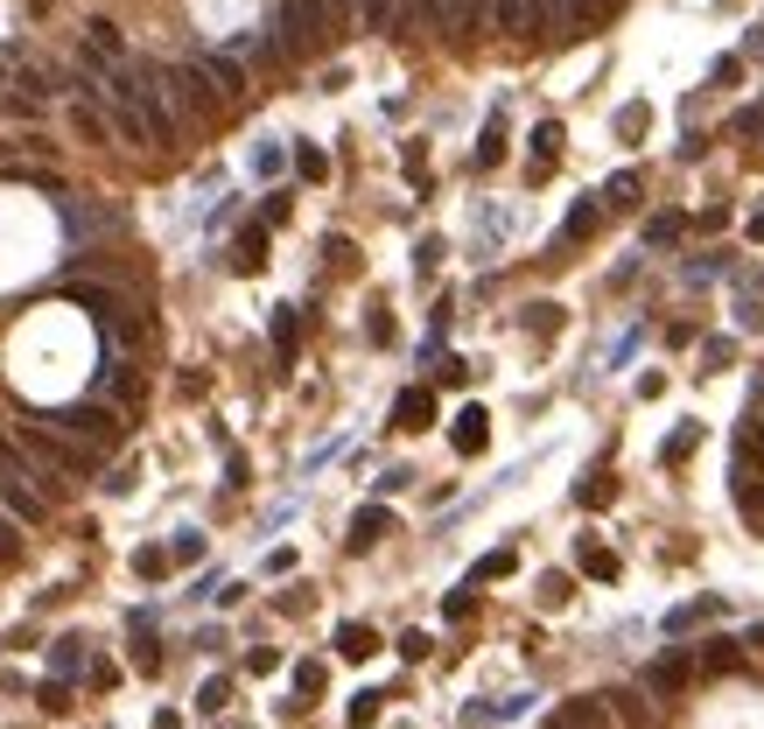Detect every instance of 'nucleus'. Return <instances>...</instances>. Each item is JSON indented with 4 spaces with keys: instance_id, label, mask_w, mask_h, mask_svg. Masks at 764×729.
Instances as JSON below:
<instances>
[{
    "instance_id": "obj_13",
    "label": "nucleus",
    "mask_w": 764,
    "mask_h": 729,
    "mask_svg": "<svg viewBox=\"0 0 764 729\" xmlns=\"http://www.w3.org/2000/svg\"><path fill=\"white\" fill-rule=\"evenodd\" d=\"M64 295H70V302H85V309L99 316V323H112V309H120V295H112V287H91V281H70Z\"/></svg>"
},
{
    "instance_id": "obj_43",
    "label": "nucleus",
    "mask_w": 764,
    "mask_h": 729,
    "mask_svg": "<svg viewBox=\"0 0 764 729\" xmlns=\"http://www.w3.org/2000/svg\"><path fill=\"white\" fill-rule=\"evenodd\" d=\"M351 722H358V729L379 722V695H358V701H351Z\"/></svg>"
},
{
    "instance_id": "obj_45",
    "label": "nucleus",
    "mask_w": 764,
    "mask_h": 729,
    "mask_svg": "<svg viewBox=\"0 0 764 729\" xmlns=\"http://www.w3.org/2000/svg\"><path fill=\"white\" fill-rule=\"evenodd\" d=\"M197 554H204V541H197V533H183V541L168 547V562H197Z\"/></svg>"
},
{
    "instance_id": "obj_30",
    "label": "nucleus",
    "mask_w": 764,
    "mask_h": 729,
    "mask_svg": "<svg viewBox=\"0 0 764 729\" xmlns=\"http://www.w3.org/2000/svg\"><path fill=\"white\" fill-rule=\"evenodd\" d=\"M70 120H78L85 141H106V133H112V127H106V112H99V106H85V99H78V112H70Z\"/></svg>"
},
{
    "instance_id": "obj_11",
    "label": "nucleus",
    "mask_w": 764,
    "mask_h": 729,
    "mask_svg": "<svg viewBox=\"0 0 764 729\" xmlns=\"http://www.w3.org/2000/svg\"><path fill=\"white\" fill-rule=\"evenodd\" d=\"M639 189H645L639 168H618V176L603 183V210H632V204H639Z\"/></svg>"
},
{
    "instance_id": "obj_36",
    "label": "nucleus",
    "mask_w": 764,
    "mask_h": 729,
    "mask_svg": "<svg viewBox=\"0 0 764 729\" xmlns=\"http://www.w3.org/2000/svg\"><path fill=\"white\" fill-rule=\"evenodd\" d=\"M323 14H330V29H358V0H323Z\"/></svg>"
},
{
    "instance_id": "obj_34",
    "label": "nucleus",
    "mask_w": 764,
    "mask_h": 729,
    "mask_svg": "<svg viewBox=\"0 0 764 729\" xmlns=\"http://www.w3.org/2000/svg\"><path fill=\"white\" fill-rule=\"evenodd\" d=\"M736 456H743V464H757V470H764V428H743V435H736Z\"/></svg>"
},
{
    "instance_id": "obj_38",
    "label": "nucleus",
    "mask_w": 764,
    "mask_h": 729,
    "mask_svg": "<svg viewBox=\"0 0 764 729\" xmlns=\"http://www.w3.org/2000/svg\"><path fill=\"white\" fill-rule=\"evenodd\" d=\"M133 568H141V575H168V547H141V554H133Z\"/></svg>"
},
{
    "instance_id": "obj_33",
    "label": "nucleus",
    "mask_w": 764,
    "mask_h": 729,
    "mask_svg": "<svg viewBox=\"0 0 764 729\" xmlns=\"http://www.w3.org/2000/svg\"><path fill=\"white\" fill-rule=\"evenodd\" d=\"M288 210H295V197H288V189H266V210H260V225H288Z\"/></svg>"
},
{
    "instance_id": "obj_37",
    "label": "nucleus",
    "mask_w": 764,
    "mask_h": 729,
    "mask_svg": "<svg viewBox=\"0 0 764 729\" xmlns=\"http://www.w3.org/2000/svg\"><path fill=\"white\" fill-rule=\"evenodd\" d=\"M695 443H701V428H695V421H687V428H674V443H666V464H680V456L695 449Z\"/></svg>"
},
{
    "instance_id": "obj_25",
    "label": "nucleus",
    "mask_w": 764,
    "mask_h": 729,
    "mask_svg": "<svg viewBox=\"0 0 764 729\" xmlns=\"http://www.w3.org/2000/svg\"><path fill=\"white\" fill-rule=\"evenodd\" d=\"M50 666H56V681H70V674H78V666H85V639H56Z\"/></svg>"
},
{
    "instance_id": "obj_41",
    "label": "nucleus",
    "mask_w": 764,
    "mask_h": 729,
    "mask_svg": "<svg viewBox=\"0 0 764 729\" xmlns=\"http://www.w3.org/2000/svg\"><path fill=\"white\" fill-rule=\"evenodd\" d=\"M709 78H716V85H736V78H743V56H716Z\"/></svg>"
},
{
    "instance_id": "obj_26",
    "label": "nucleus",
    "mask_w": 764,
    "mask_h": 729,
    "mask_svg": "<svg viewBox=\"0 0 764 729\" xmlns=\"http://www.w3.org/2000/svg\"><path fill=\"white\" fill-rule=\"evenodd\" d=\"M520 323H526L533 337H554V330H561V302H533V309H526Z\"/></svg>"
},
{
    "instance_id": "obj_29",
    "label": "nucleus",
    "mask_w": 764,
    "mask_h": 729,
    "mask_svg": "<svg viewBox=\"0 0 764 729\" xmlns=\"http://www.w3.org/2000/svg\"><path fill=\"white\" fill-rule=\"evenodd\" d=\"M576 562H582L589 575H603V583L618 575V554H610V547H589V541H582V547H576Z\"/></svg>"
},
{
    "instance_id": "obj_49",
    "label": "nucleus",
    "mask_w": 764,
    "mask_h": 729,
    "mask_svg": "<svg viewBox=\"0 0 764 729\" xmlns=\"http://www.w3.org/2000/svg\"><path fill=\"white\" fill-rule=\"evenodd\" d=\"M736 56H764V22H757L751 35H743V50H736Z\"/></svg>"
},
{
    "instance_id": "obj_17",
    "label": "nucleus",
    "mask_w": 764,
    "mask_h": 729,
    "mask_svg": "<svg viewBox=\"0 0 764 729\" xmlns=\"http://www.w3.org/2000/svg\"><path fill=\"white\" fill-rule=\"evenodd\" d=\"M337 652H343V660H372V652H379L372 624H337Z\"/></svg>"
},
{
    "instance_id": "obj_51",
    "label": "nucleus",
    "mask_w": 764,
    "mask_h": 729,
    "mask_svg": "<svg viewBox=\"0 0 764 729\" xmlns=\"http://www.w3.org/2000/svg\"><path fill=\"white\" fill-rule=\"evenodd\" d=\"M597 8H610V0H582V14H597Z\"/></svg>"
},
{
    "instance_id": "obj_7",
    "label": "nucleus",
    "mask_w": 764,
    "mask_h": 729,
    "mask_svg": "<svg viewBox=\"0 0 764 729\" xmlns=\"http://www.w3.org/2000/svg\"><path fill=\"white\" fill-rule=\"evenodd\" d=\"M197 64H204V70H211V85H218V99H239V91H245V64H239V56H232V50H197Z\"/></svg>"
},
{
    "instance_id": "obj_31",
    "label": "nucleus",
    "mask_w": 764,
    "mask_h": 729,
    "mask_svg": "<svg viewBox=\"0 0 764 729\" xmlns=\"http://www.w3.org/2000/svg\"><path fill=\"white\" fill-rule=\"evenodd\" d=\"M680 681H687V660H659L653 674H645V687H659V695H666V687H680Z\"/></svg>"
},
{
    "instance_id": "obj_10",
    "label": "nucleus",
    "mask_w": 764,
    "mask_h": 729,
    "mask_svg": "<svg viewBox=\"0 0 764 729\" xmlns=\"http://www.w3.org/2000/svg\"><path fill=\"white\" fill-rule=\"evenodd\" d=\"M106 127L120 133V141H133V148H155V141H148V120H141V106H133V99H112V106H106Z\"/></svg>"
},
{
    "instance_id": "obj_22",
    "label": "nucleus",
    "mask_w": 764,
    "mask_h": 729,
    "mask_svg": "<svg viewBox=\"0 0 764 729\" xmlns=\"http://www.w3.org/2000/svg\"><path fill=\"white\" fill-rule=\"evenodd\" d=\"M0 477H22V485H29V477H43V470L29 464V449H22V443H8V435H0Z\"/></svg>"
},
{
    "instance_id": "obj_21",
    "label": "nucleus",
    "mask_w": 764,
    "mask_h": 729,
    "mask_svg": "<svg viewBox=\"0 0 764 729\" xmlns=\"http://www.w3.org/2000/svg\"><path fill=\"white\" fill-rule=\"evenodd\" d=\"M484 22H491V0H449V29L470 35V29H484Z\"/></svg>"
},
{
    "instance_id": "obj_39",
    "label": "nucleus",
    "mask_w": 764,
    "mask_h": 729,
    "mask_svg": "<svg viewBox=\"0 0 764 729\" xmlns=\"http://www.w3.org/2000/svg\"><path fill=\"white\" fill-rule=\"evenodd\" d=\"M295 687H302V695H323V666L302 660V666H295Z\"/></svg>"
},
{
    "instance_id": "obj_8",
    "label": "nucleus",
    "mask_w": 764,
    "mask_h": 729,
    "mask_svg": "<svg viewBox=\"0 0 764 729\" xmlns=\"http://www.w3.org/2000/svg\"><path fill=\"white\" fill-rule=\"evenodd\" d=\"M428 421H435V393H428V387H407V393L393 400V428L414 435V428H428Z\"/></svg>"
},
{
    "instance_id": "obj_24",
    "label": "nucleus",
    "mask_w": 764,
    "mask_h": 729,
    "mask_svg": "<svg viewBox=\"0 0 764 729\" xmlns=\"http://www.w3.org/2000/svg\"><path fill=\"white\" fill-rule=\"evenodd\" d=\"M505 155V112H491V127H484V141H477V168H491Z\"/></svg>"
},
{
    "instance_id": "obj_3",
    "label": "nucleus",
    "mask_w": 764,
    "mask_h": 729,
    "mask_svg": "<svg viewBox=\"0 0 764 729\" xmlns=\"http://www.w3.org/2000/svg\"><path fill=\"white\" fill-rule=\"evenodd\" d=\"M155 78H162V91L168 99H176L183 112H218V85H211V70L197 64V56H189V64H155Z\"/></svg>"
},
{
    "instance_id": "obj_48",
    "label": "nucleus",
    "mask_w": 764,
    "mask_h": 729,
    "mask_svg": "<svg viewBox=\"0 0 764 729\" xmlns=\"http://www.w3.org/2000/svg\"><path fill=\"white\" fill-rule=\"evenodd\" d=\"M736 133H764V106L757 112H736Z\"/></svg>"
},
{
    "instance_id": "obj_5",
    "label": "nucleus",
    "mask_w": 764,
    "mask_h": 729,
    "mask_svg": "<svg viewBox=\"0 0 764 729\" xmlns=\"http://www.w3.org/2000/svg\"><path fill=\"white\" fill-rule=\"evenodd\" d=\"M414 22V0H358V29L365 35H393Z\"/></svg>"
},
{
    "instance_id": "obj_44",
    "label": "nucleus",
    "mask_w": 764,
    "mask_h": 729,
    "mask_svg": "<svg viewBox=\"0 0 764 729\" xmlns=\"http://www.w3.org/2000/svg\"><path fill=\"white\" fill-rule=\"evenodd\" d=\"M400 660H428V631H407V639H400Z\"/></svg>"
},
{
    "instance_id": "obj_19",
    "label": "nucleus",
    "mask_w": 764,
    "mask_h": 729,
    "mask_svg": "<svg viewBox=\"0 0 764 729\" xmlns=\"http://www.w3.org/2000/svg\"><path fill=\"white\" fill-rule=\"evenodd\" d=\"M266 266V225H245L239 232V274H260Z\"/></svg>"
},
{
    "instance_id": "obj_32",
    "label": "nucleus",
    "mask_w": 764,
    "mask_h": 729,
    "mask_svg": "<svg viewBox=\"0 0 764 729\" xmlns=\"http://www.w3.org/2000/svg\"><path fill=\"white\" fill-rule=\"evenodd\" d=\"M499 575H512V547L484 554V562H477V575H470V583H499Z\"/></svg>"
},
{
    "instance_id": "obj_14",
    "label": "nucleus",
    "mask_w": 764,
    "mask_h": 729,
    "mask_svg": "<svg viewBox=\"0 0 764 729\" xmlns=\"http://www.w3.org/2000/svg\"><path fill=\"white\" fill-rule=\"evenodd\" d=\"M597 225H603V204H576V210H568V218H561V246H576V239H589V232H597Z\"/></svg>"
},
{
    "instance_id": "obj_35",
    "label": "nucleus",
    "mask_w": 764,
    "mask_h": 729,
    "mask_svg": "<svg viewBox=\"0 0 764 729\" xmlns=\"http://www.w3.org/2000/svg\"><path fill=\"white\" fill-rule=\"evenodd\" d=\"M414 22H428V29H449V0H414Z\"/></svg>"
},
{
    "instance_id": "obj_18",
    "label": "nucleus",
    "mask_w": 764,
    "mask_h": 729,
    "mask_svg": "<svg viewBox=\"0 0 764 729\" xmlns=\"http://www.w3.org/2000/svg\"><path fill=\"white\" fill-rule=\"evenodd\" d=\"M393 526V512L386 505H365V512H358V520H351V547H372L379 541V533H386Z\"/></svg>"
},
{
    "instance_id": "obj_20",
    "label": "nucleus",
    "mask_w": 764,
    "mask_h": 729,
    "mask_svg": "<svg viewBox=\"0 0 764 729\" xmlns=\"http://www.w3.org/2000/svg\"><path fill=\"white\" fill-rule=\"evenodd\" d=\"M645 127H653V106H645V99H632V106L618 112V141H624V148H639Z\"/></svg>"
},
{
    "instance_id": "obj_42",
    "label": "nucleus",
    "mask_w": 764,
    "mask_h": 729,
    "mask_svg": "<svg viewBox=\"0 0 764 729\" xmlns=\"http://www.w3.org/2000/svg\"><path fill=\"white\" fill-rule=\"evenodd\" d=\"M541 8H547V22H561V14H576V22H589V14H582V0H541Z\"/></svg>"
},
{
    "instance_id": "obj_6",
    "label": "nucleus",
    "mask_w": 764,
    "mask_h": 729,
    "mask_svg": "<svg viewBox=\"0 0 764 729\" xmlns=\"http://www.w3.org/2000/svg\"><path fill=\"white\" fill-rule=\"evenodd\" d=\"M491 22L505 35H533V29H547V8L541 0H491Z\"/></svg>"
},
{
    "instance_id": "obj_46",
    "label": "nucleus",
    "mask_w": 764,
    "mask_h": 729,
    "mask_svg": "<svg viewBox=\"0 0 764 729\" xmlns=\"http://www.w3.org/2000/svg\"><path fill=\"white\" fill-rule=\"evenodd\" d=\"M225 695H232V681H211V687H204V701H197V708L211 716V708H225Z\"/></svg>"
},
{
    "instance_id": "obj_47",
    "label": "nucleus",
    "mask_w": 764,
    "mask_h": 729,
    "mask_svg": "<svg viewBox=\"0 0 764 729\" xmlns=\"http://www.w3.org/2000/svg\"><path fill=\"white\" fill-rule=\"evenodd\" d=\"M435 260H443V239H422V253H414V266H422V274H435Z\"/></svg>"
},
{
    "instance_id": "obj_4",
    "label": "nucleus",
    "mask_w": 764,
    "mask_h": 729,
    "mask_svg": "<svg viewBox=\"0 0 764 729\" xmlns=\"http://www.w3.org/2000/svg\"><path fill=\"white\" fill-rule=\"evenodd\" d=\"M50 428H64V435H70V443H91V449H112V443H120V435H127V421H120V414H112V407H99V400H85V407H64V414H56V421H50Z\"/></svg>"
},
{
    "instance_id": "obj_40",
    "label": "nucleus",
    "mask_w": 764,
    "mask_h": 729,
    "mask_svg": "<svg viewBox=\"0 0 764 729\" xmlns=\"http://www.w3.org/2000/svg\"><path fill=\"white\" fill-rule=\"evenodd\" d=\"M618 708H624V722H639V729H653V708H645L639 695H618Z\"/></svg>"
},
{
    "instance_id": "obj_16",
    "label": "nucleus",
    "mask_w": 764,
    "mask_h": 729,
    "mask_svg": "<svg viewBox=\"0 0 764 729\" xmlns=\"http://www.w3.org/2000/svg\"><path fill=\"white\" fill-rule=\"evenodd\" d=\"M680 232H687L680 210H659V218H645V246H653V253H666V246H674Z\"/></svg>"
},
{
    "instance_id": "obj_15",
    "label": "nucleus",
    "mask_w": 764,
    "mask_h": 729,
    "mask_svg": "<svg viewBox=\"0 0 764 729\" xmlns=\"http://www.w3.org/2000/svg\"><path fill=\"white\" fill-rule=\"evenodd\" d=\"M547 729H610V722H603L597 701H568L561 716H547Z\"/></svg>"
},
{
    "instance_id": "obj_1",
    "label": "nucleus",
    "mask_w": 764,
    "mask_h": 729,
    "mask_svg": "<svg viewBox=\"0 0 764 729\" xmlns=\"http://www.w3.org/2000/svg\"><path fill=\"white\" fill-rule=\"evenodd\" d=\"M323 35H330V14H323V0H281V8H274V50H281V64L309 56Z\"/></svg>"
},
{
    "instance_id": "obj_9",
    "label": "nucleus",
    "mask_w": 764,
    "mask_h": 729,
    "mask_svg": "<svg viewBox=\"0 0 764 729\" xmlns=\"http://www.w3.org/2000/svg\"><path fill=\"white\" fill-rule=\"evenodd\" d=\"M449 443L463 449V456H477V449L491 443V414L484 407H463V414H456V428H449Z\"/></svg>"
},
{
    "instance_id": "obj_12",
    "label": "nucleus",
    "mask_w": 764,
    "mask_h": 729,
    "mask_svg": "<svg viewBox=\"0 0 764 729\" xmlns=\"http://www.w3.org/2000/svg\"><path fill=\"white\" fill-rule=\"evenodd\" d=\"M554 162H561V127L541 120V127H533V176H547Z\"/></svg>"
},
{
    "instance_id": "obj_27",
    "label": "nucleus",
    "mask_w": 764,
    "mask_h": 729,
    "mask_svg": "<svg viewBox=\"0 0 764 729\" xmlns=\"http://www.w3.org/2000/svg\"><path fill=\"white\" fill-rule=\"evenodd\" d=\"M295 344H302V316H295V309H281V316H274V351H281V358H295Z\"/></svg>"
},
{
    "instance_id": "obj_28",
    "label": "nucleus",
    "mask_w": 764,
    "mask_h": 729,
    "mask_svg": "<svg viewBox=\"0 0 764 729\" xmlns=\"http://www.w3.org/2000/svg\"><path fill=\"white\" fill-rule=\"evenodd\" d=\"M295 168H302V183H323V176H330V155L302 141V148H295Z\"/></svg>"
},
{
    "instance_id": "obj_23",
    "label": "nucleus",
    "mask_w": 764,
    "mask_h": 729,
    "mask_svg": "<svg viewBox=\"0 0 764 729\" xmlns=\"http://www.w3.org/2000/svg\"><path fill=\"white\" fill-rule=\"evenodd\" d=\"M85 43L99 50V56H120V50H127V43H120V29H112L106 14H91V22H85Z\"/></svg>"
},
{
    "instance_id": "obj_50",
    "label": "nucleus",
    "mask_w": 764,
    "mask_h": 729,
    "mask_svg": "<svg viewBox=\"0 0 764 729\" xmlns=\"http://www.w3.org/2000/svg\"><path fill=\"white\" fill-rule=\"evenodd\" d=\"M743 232H751V239H764V210H751V225H743Z\"/></svg>"
},
{
    "instance_id": "obj_2",
    "label": "nucleus",
    "mask_w": 764,
    "mask_h": 729,
    "mask_svg": "<svg viewBox=\"0 0 764 729\" xmlns=\"http://www.w3.org/2000/svg\"><path fill=\"white\" fill-rule=\"evenodd\" d=\"M22 449L43 456L50 470H70V477H91V470H99V449H91V443H70V435L50 428V421H22Z\"/></svg>"
}]
</instances>
